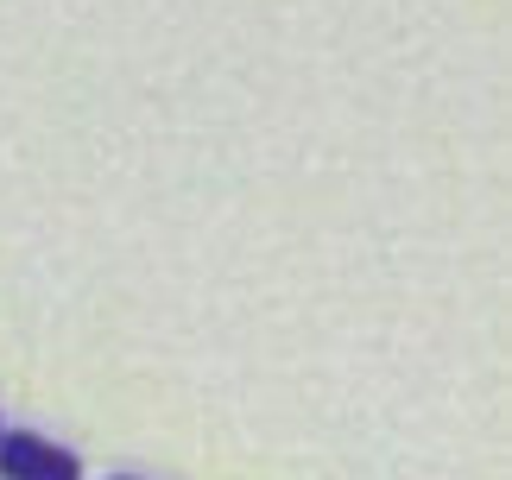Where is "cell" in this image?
<instances>
[{"mask_svg": "<svg viewBox=\"0 0 512 480\" xmlns=\"http://www.w3.org/2000/svg\"><path fill=\"white\" fill-rule=\"evenodd\" d=\"M114 480H121V474H114Z\"/></svg>", "mask_w": 512, "mask_h": 480, "instance_id": "cell-2", "label": "cell"}, {"mask_svg": "<svg viewBox=\"0 0 512 480\" xmlns=\"http://www.w3.org/2000/svg\"><path fill=\"white\" fill-rule=\"evenodd\" d=\"M0 480H83V462L38 430H0Z\"/></svg>", "mask_w": 512, "mask_h": 480, "instance_id": "cell-1", "label": "cell"}]
</instances>
